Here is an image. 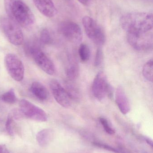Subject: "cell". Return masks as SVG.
<instances>
[{"instance_id": "cell-1", "label": "cell", "mask_w": 153, "mask_h": 153, "mask_svg": "<svg viewBox=\"0 0 153 153\" xmlns=\"http://www.w3.org/2000/svg\"><path fill=\"white\" fill-rule=\"evenodd\" d=\"M122 28L127 33H145L153 28V14L150 12H131L120 19Z\"/></svg>"}, {"instance_id": "cell-2", "label": "cell", "mask_w": 153, "mask_h": 153, "mask_svg": "<svg viewBox=\"0 0 153 153\" xmlns=\"http://www.w3.org/2000/svg\"><path fill=\"white\" fill-rule=\"evenodd\" d=\"M8 17L24 27H31L35 18L29 7L22 0H4Z\"/></svg>"}, {"instance_id": "cell-3", "label": "cell", "mask_w": 153, "mask_h": 153, "mask_svg": "<svg viewBox=\"0 0 153 153\" xmlns=\"http://www.w3.org/2000/svg\"><path fill=\"white\" fill-rule=\"evenodd\" d=\"M0 27L11 44L21 45L24 40L23 32L19 25L8 17L0 18Z\"/></svg>"}, {"instance_id": "cell-4", "label": "cell", "mask_w": 153, "mask_h": 153, "mask_svg": "<svg viewBox=\"0 0 153 153\" xmlns=\"http://www.w3.org/2000/svg\"><path fill=\"white\" fill-rule=\"evenodd\" d=\"M82 23L87 36L98 46H102L106 41L102 28L93 19L88 16L83 17Z\"/></svg>"}, {"instance_id": "cell-5", "label": "cell", "mask_w": 153, "mask_h": 153, "mask_svg": "<svg viewBox=\"0 0 153 153\" xmlns=\"http://www.w3.org/2000/svg\"><path fill=\"white\" fill-rule=\"evenodd\" d=\"M28 51L37 65L47 74L52 75L55 72L54 65L48 56L35 45L29 46Z\"/></svg>"}, {"instance_id": "cell-6", "label": "cell", "mask_w": 153, "mask_h": 153, "mask_svg": "<svg viewBox=\"0 0 153 153\" xmlns=\"http://www.w3.org/2000/svg\"><path fill=\"white\" fill-rule=\"evenodd\" d=\"M4 65L10 76L17 82L22 81L24 78V65L21 60L16 55L9 53L4 57Z\"/></svg>"}, {"instance_id": "cell-7", "label": "cell", "mask_w": 153, "mask_h": 153, "mask_svg": "<svg viewBox=\"0 0 153 153\" xmlns=\"http://www.w3.org/2000/svg\"><path fill=\"white\" fill-rule=\"evenodd\" d=\"M19 111L24 117L38 122H46L48 117L46 112L39 107L25 99H22L19 103Z\"/></svg>"}, {"instance_id": "cell-8", "label": "cell", "mask_w": 153, "mask_h": 153, "mask_svg": "<svg viewBox=\"0 0 153 153\" xmlns=\"http://www.w3.org/2000/svg\"><path fill=\"white\" fill-rule=\"evenodd\" d=\"M92 91L94 97L99 101L104 100L107 96L109 98L113 96V89L103 72L99 73L95 76L93 83Z\"/></svg>"}, {"instance_id": "cell-9", "label": "cell", "mask_w": 153, "mask_h": 153, "mask_svg": "<svg viewBox=\"0 0 153 153\" xmlns=\"http://www.w3.org/2000/svg\"><path fill=\"white\" fill-rule=\"evenodd\" d=\"M59 31L62 36L70 42L80 43L82 40L83 34L78 24L71 21L63 22L59 26Z\"/></svg>"}, {"instance_id": "cell-10", "label": "cell", "mask_w": 153, "mask_h": 153, "mask_svg": "<svg viewBox=\"0 0 153 153\" xmlns=\"http://www.w3.org/2000/svg\"><path fill=\"white\" fill-rule=\"evenodd\" d=\"M127 39L129 44L137 50L145 51L152 48V33H127Z\"/></svg>"}, {"instance_id": "cell-11", "label": "cell", "mask_w": 153, "mask_h": 153, "mask_svg": "<svg viewBox=\"0 0 153 153\" xmlns=\"http://www.w3.org/2000/svg\"><path fill=\"white\" fill-rule=\"evenodd\" d=\"M50 90L57 102L62 107L68 108L72 104V99L66 90L56 80H52L49 83Z\"/></svg>"}, {"instance_id": "cell-12", "label": "cell", "mask_w": 153, "mask_h": 153, "mask_svg": "<svg viewBox=\"0 0 153 153\" xmlns=\"http://www.w3.org/2000/svg\"><path fill=\"white\" fill-rule=\"evenodd\" d=\"M36 8L43 15L53 18L57 13V10L52 0H33Z\"/></svg>"}, {"instance_id": "cell-13", "label": "cell", "mask_w": 153, "mask_h": 153, "mask_svg": "<svg viewBox=\"0 0 153 153\" xmlns=\"http://www.w3.org/2000/svg\"><path fill=\"white\" fill-rule=\"evenodd\" d=\"M116 101L119 109L123 114L125 115L129 112L130 104L124 90L121 87H119L116 91Z\"/></svg>"}, {"instance_id": "cell-14", "label": "cell", "mask_w": 153, "mask_h": 153, "mask_svg": "<svg viewBox=\"0 0 153 153\" xmlns=\"http://www.w3.org/2000/svg\"><path fill=\"white\" fill-rule=\"evenodd\" d=\"M30 91L32 94L39 100L45 101L49 97V93L46 87L39 82H33L31 84Z\"/></svg>"}, {"instance_id": "cell-15", "label": "cell", "mask_w": 153, "mask_h": 153, "mask_svg": "<svg viewBox=\"0 0 153 153\" xmlns=\"http://www.w3.org/2000/svg\"><path fill=\"white\" fill-rule=\"evenodd\" d=\"M54 132L51 129H43L37 134V142L40 146L44 147L47 146L53 139Z\"/></svg>"}, {"instance_id": "cell-16", "label": "cell", "mask_w": 153, "mask_h": 153, "mask_svg": "<svg viewBox=\"0 0 153 153\" xmlns=\"http://www.w3.org/2000/svg\"><path fill=\"white\" fill-rule=\"evenodd\" d=\"M143 75L146 79L149 82H152L153 78V61L152 59L149 60L143 68Z\"/></svg>"}, {"instance_id": "cell-17", "label": "cell", "mask_w": 153, "mask_h": 153, "mask_svg": "<svg viewBox=\"0 0 153 153\" xmlns=\"http://www.w3.org/2000/svg\"><path fill=\"white\" fill-rule=\"evenodd\" d=\"M1 99L4 102L10 104H14L17 100L13 89H10L4 93L1 96Z\"/></svg>"}, {"instance_id": "cell-18", "label": "cell", "mask_w": 153, "mask_h": 153, "mask_svg": "<svg viewBox=\"0 0 153 153\" xmlns=\"http://www.w3.org/2000/svg\"><path fill=\"white\" fill-rule=\"evenodd\" d=\"M79 54L80 58L83 62H87L90 57V48L86 44H81L79 47Z\"/></svg>"}, {"instance_id": "cell-19", "label": "cell", "mask_w": 153, "mask_h": 153, "mask_svg": "<svg viewBox=\"0 0 153 153\" xmlns=\"http://www.w3.org/2000/svg\"><path fill=\"white\" fill-rule=\"evenodd\" d=\"M79 74V68L76 64H71L66 70V75L67 78L71 80H75Z\"/></svg>"}, {"instance_id": "cell-20", "label": "cell", "mask_w": 153, "mask_h": 153, "mask_svg": "<svg viewBox=\"0 0 153 153\" xmlns=\"http://www.w3.org/2000/svg\"><path fill=\"white\" fill-rule=\"evenodd\" d=\"M40 40L44 45H48L51 44L52 41V37L48 30L44 28L41 30L40 35Z\"/></svg>"}, {"instance_id": "cell-21", "label": "cell", "mask_w": 153, "mask_h": 153, "mask_svg": "<svg viewBox=\"0 0 153 153\" xmlns=\"http://www.w3.org/2000/svg\"><path fill=\"white\" fill-rule=\"evenodd\" d=\"M5 128L7 133L11 136L14 135V123L13 117L11 115H9L7 117L5 123Z\"/></svg>"}, {"instance_id": "cell-22", "label": "cell", "mask_w": 153, "mask_h": 153, "mask_svg": "<svg viewBox=\"0 0 153 153\" xmlns=\"http://www.w3.org/2000/svg\"><path fill=\"white\" fill-rule=\"evenodd\" d=\"M100 122L103 127L104 130L106 133L109 134H114L115 133V130L110 126L108 121L105 118L101 117L99 119Z\"/></svg>"}, {"instance_id": "cell-23", "label": "cell", "mask_w": 153, "mask_h": 153, "mask_svg": "<svg viewBox=\"0 0 153 153\" xmlns=\"http://www.w3.org/2000/svg\"><path fill=\"white\" fill-rule=\"evenodd\" d=\"M103 61V52L101 47H99L96 52L94 59V65L95 66H99L101 65Z\"/></svg>"}, {"instance_id": "cell-24", "label": "cell", "mask_w": 153, "mask_h": 153, "mask_svg": "<svg viewBox=\"0 0 153 153\" xmlns=\"http://www.w3.org/2000/svg\"><path fill=\"white\" fill-rule=\"evenodd\" d=\"M94 145L96 146H98V147H100V148H102V149H106V150H108V151H111V152L116 153H119V152L118 150H116V149L111 147V146L106 145L98 143H94Z\"/></svg>"}, {"instance_id": "cell-25", "label": "cell", "mask_w": 153, "mask_h": 153, "mask_svg": "<svg viewBox=\"0 0 153 153\" xmlns=\"http://www.w3.org/2000/svg\"><path fill=\"white\" fill-rule=\"evenodd\" d=\"M0 153H10L6 146L4 144H0Z\"/></svg>"}, {"instance_id": "cell-26", "label": "cell", "mask_w": 153, "mask_h": 153, "mask_svg": "<svg viewBox=\"0 0 153 153\" xmlns=\"http://www.w3.org/2000/svg\"><path fill=\"white\" fill-rule=\"evenodd\" d=\"M81 4H83L84 5H88L90 3V1L91 0H78Z\"/></svg>"}, {"instance_id": "cell-27", "label": "cell", "mask_w": 153, "mask_h": 153, "mask_svg": "<svg viewBox=\"0 0 153 153\" xmlns=\"http://www.w3.org/2000/svg\"><path fill=\"white\" fill-rule=\"evenodd\" d=\"M146 141L147 142V143L149 144V145L151 146L152 147L153 146V142L149 138H146Z\"/></svg>"}]
</instances>
